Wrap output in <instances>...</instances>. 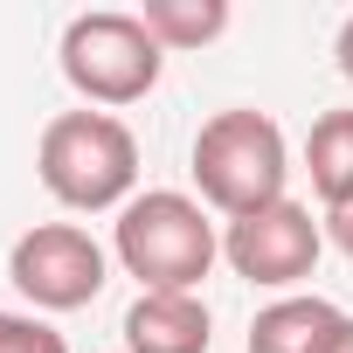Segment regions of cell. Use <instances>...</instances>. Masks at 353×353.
Masks as SVG:
<instances>
[{
	"mask_svg": "<svg viewBox=\"0 0 353 353\" xmlns=\"http://www.w3.org/2000/svg\"><path fill=\"white\" fill-rule=\"evenodd\" d=\"M35 173L49 201H63L70 215H104L139 194V139L118 111H56L42 125Z\"/></svg>",
	"mask_w": 353,
	"mask_h": 353,
	"instance_id": "cell-1",
	"label": "cell"
},
{
	"mask_svg": "<svg viewBox=\"0 0 353 353\" xmlns=\"http://www.w3.org/2000/svg\"><path fill=\"white\" fill-rule=\"evenodd\" d=\"M111 256L125 263V277H139V291H201V277L222 256V229L208 222V208L194 194L145 188L118 208Z\"/></svg>",
	"mask_w": 353,
	"mask_h": 353,
	"instance_id": "cell-2",
	"label": "cell"
},
{
	"mask_svg": "<svg viewBox=\"0 0 353 353\" xmlns=\"http://www.w3.org/2000/svg\"><path fill=\"white\" fill-rule=\"evenodd\" d=\"M194 188H201V208H215L222 222L236 215H256L270 201H284V181H291V145H284V125L256 104H229L215 111L201 132H194Z\"/></svg>",
	"mask_w": 353,
	"mask_h": 353,
	"instance_id": "cell-3",
	"label": "cell"
},
{
	"mask_svg": "<svg viewBox=\"0 0 353 353\" xmlns=\"http://www.w3.org/2000/svg\"><path fill=\"white\" fill-rule=\"evenodd\" d=\"M63 83L90 104V111H125L139 97H152L159 70H166V49L145 35L139 14L125 8H90L63 28Z\"/></svg>",
	"mask_w": 353,
	"mask_h": 353,
	"instance_id": "cell-4",
	"label": "cell"
},
{
	"mask_svg": "<svg viewBox=\"0 0 353 353\" xmlns=\"http://www.w3.org/2000/svg\"><path fill=\"white\" fill-rule=\"evenodd\" d=\"M8 277L35 312H83L111 284V256L83 222H35L8 250Z\"/></svg>",
	"mask_w": 353,
	"mask_h": 353,
	"instance_id": "cell-5",
	"label": "cell"
},
{
	"mask_svg": "<svg viewBox=\"0 0 353 353\" xmlns=\"http://www.w3.org/2000/svg\"><path fill=\"white\" fill-rule=\"evenodd\" d=\"M222 256H229V270L243 277V284H256V291H298L312 270H319V256H325V229L312 222V208L305 201H270V208H256V215H236L229 229H222Z\"/></svg>",
	"mask_w": 353,
	"mask_h": 353,
	"instance_id": "cell-6",
	"label": "cell"
},
{
	"mask_svg": "<svg viewBox=\"0 0 353 353\" xmlns=\"http://www.w3.org/2000/svg\"><path fill=\"white\" fill-rule=\"evenodd\" d=\"M118 332H125V353H208L215 319L201 291H139Z\"/></svg>",
	"mask_w": 353,
	"mask_h": 353,
	"instance_id": "cell-7",
	"label": "cell"
},
{
	"mask_svg": "<svg viewBox=\"0 0 353 353\" xmlns=\"http://www.w3.org/2000/svg\"><path fill=\"white\" fill-rule=\"evenodd\" d=\"M346 332V312L332 298H270L250 319V353H332V339Z\"/></svg>",
	"mask_w": 353,
	"mask_h": 353,
	"instance_id": "cell-8",
	"label": "cell"
},
{
	"mask_svg": "<svg viewBox=\"0 0 353 353\" xmlns=\"http://www.w3.org/2000/svg\"><path fill=\"white\" fill-rule=\"evenodd\" d=\"M305 173H312L319 208H346V201H353V111H325V118H312Z\"/></svg>",
	"mask_w": 353,
	"mask_h": 353,
	"instance_id": "cell-9",
	"label": "cell"
},
{
	"mask_svg": "<svg viewBox=\"0 0 353 353\" xmlns=\"http://www.w3.org/2000/svg\"><path fill=\"white\" fill-rule=\"evenodd\" d=\"M139 21L166 56L173 49H208V42L229 35V0H145Z\"/></svg>",
	"mask_w": 353,
	"mask_h": 353,
	"instance_id": "cell-10",
	"label": "cell"
},
{
	"mask_svg": "<svg viewBox=\"0 0 353 353\" xmlns=\"http://www.w3.org/2000/svg\"><path fill=\"white\" fill-rule=\"evenodd\" d=\"M0 353H70V339L42 312H0Z\"/></svg>",
	"mask_w": 353,
	"mask_h": 353,
	"instance_id": "cell-11",
	"label": "cell"
},
{
	"mask_svg": "<svg viewBox=\"0 0 353 353\" xmlns=\"http://www.w3.org/2000/svg\"><path fill=\"white\" fill-rule=\"evenodd\" d=\"M319 229H325V243H332L339 256H353V201H346V208H325Z\"/></svg>",
	"mask_w": 353,
	"mask_h": 353,
	"instance_id": "cell-12",
	"label": "cell"
},
{
	"mask_svg": "<svg viewBox=\"0 0 353 353\" xmlns=\"http://www.w3.org/2000/svg\"><path fill=\"white\" fill-rule=\"evenodd\" d=\"M332 56H339V77L353 83V14L339 21V42H332Z\"/></svg>",
	"mask_w": 353,
	"mask_h": 353,
	"instance_id": "cell-13",
	"label": "cell"
},
{
	"mask_svg": "<svg viewBox=\"0 0 353 353\" xmlns=\"http://www.w3.org/2000/svg\"><path fill=\"white\" fill-rule=\"evenodd\" d=\"M332 353H353V319H346V332L332 339Z\"/></svg>",
	"mask_w": 353,
	"mask_h": 353,
	"instance_id": "cell-14",
	"label": "cell"
}]
</instances>
